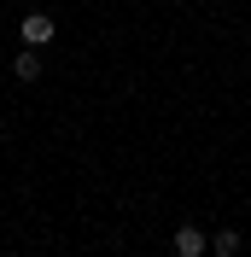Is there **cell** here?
<instances>
[{"mask_svg": "<svg viewBox=\"0 0 251 257\" xmlns=\"http://www.w3.org/2000/svg\"><path fill=\"white\" fill-rule=\"evenodd\" d=\"M18 30H24V47H47L53 35H59V24H53L47 12H24V24H18Z\"/></svg>", "mask_w": 251, "mask_h": 257, "instance_id": "obj_1", "label": "cell"}, {"mask_svg": "<svg viewBox=\"0 0 251 257\" xmlns=\"http://www.w3.org/2000/svg\"><path fill=\"white\" fill-rule=\"evenodd\" d=\"M204 251H210V240H204L193 222H181V228H175V257H204Z\"/></svg>", "mask_w": 251, "mask_h": 257, "instance_id": "obj_2", "label": "cell"}, {"mask_svg": "<svg viewBox=\"0 0 251 257\" xmlns=\"http://www.w3.org/2000/svg\"><path fill=\"white\" fill-rule=\"evenodd\" d=\"M12 70H18L24 82H35V76H41V47H24V53L12 59Z\"/></svg>", "mask_w": 251, "mask_h": 257, "instance_id": "obj_3", "label": "cell"}, {"mask_svg": "<svg viewBox=\"0 0 251 257\" xmlns=\"http://www.w3.org/2000/svg\"><path fill=\"white\" fill-rule=\"evenodd\" d=\"M210 251H216V257H234V251H239V234H234V228L210 234Z\"/></svg>", "mask_w": 251, "mask_h": 257, "instance_id": "obj_4", "label": "cell"}]
</instances>
